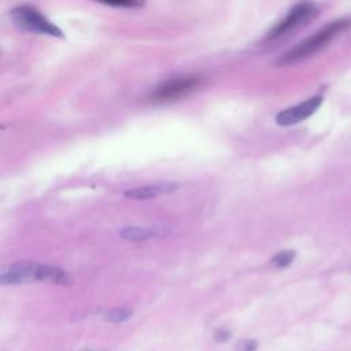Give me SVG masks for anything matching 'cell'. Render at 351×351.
Listing matches in <instances>:
<instances>
[{"instance_id":"cell-12","label":"cell","mask_w":351,"mask_h":351,"mask_svg":"<svg viewBox=\"0 0 351 351\" xmlns=\"http://www.w3.org/2000/svg\"><path fill=\"white\" fill-rule=\"evenodd\" d=\"M111 7H140L141 3H137V1H132V0H128V1H108L106 3Z\"/></svg>"},{"instance_id":"cell-14","label":"cell","mask_w":351,"mask_h":351,"mask_svg":"<svg viewBox=\"0 0 351 351\" xmlns=\"http://www.w3.org/2000/svg\"><path fill=\"white\" fill-rule=\"evenodd\" d=\"M85 351H89V350H85Z\"/></svg>"},{"instance_id":"cell-10","label":"cell","mask_w":351,"mask_h":351,"mask_svg":"<svg viewBox=\"0 0 351 351\" xmlns=\"http://www.w3.org/2000/svg\"><path fill=\"white\" fill-rule=\"evenodd\" d=\"M295 251L292 250H287V251H280L277 252L271 259H270V265L273 267H277V269H282V267H287L289 266L293 259H295Z\"/></svg>"},{"instance_id":"cell-3","label":"cell","mask_w":351,"mask_h":351,"mask_svg":"<svg viewBox=\"0 0 351 351\" xmlns=\"http://www.w3.org/2000/svg\"><path fill=\"white\" fill-rule=\"evenodd\" d=\"M11 18L14 23L29 32L48 34L52 37H63L62 30L53 25L49 19H47L37 8L32 5H19L11 11Z\"/></svg>"},{"instance_id":"cell-8","label":"cell","mask_w":351,"mask_h":351,"mask_svg":"<svg viewBox=\"0 0 351 351\" xmlns=\"http://www.w3.org/2000/svg\"><path fill=\"white\" fill-rule=\"evenodd\" d=\"M169 233L167 228L155 226V228H145V226H128L121 230V237L129 241H143L149 237H162Z\"/></svg>"},{"instance_id":"cell-4","label":"cell","mask_w":351,"mask_h":351,"mask_svg":"<svg viewBox=\"0 0 351 351\" xmlns=\"http://www.w3.org/2000/svg\"><path fill=\"white\" fill-rule=\"evenodd\" d=\"M200 84H202V78L199 75L177 77L156 86L154 92L149 95V100L158 101V103L177 100L196 90L200 86Z\"/></svg>"},{"instance_id":"cell-11","label":"cell","mask_w":351,"mask_h":351,"mask_svg":"<svg viewBox=\"0 0 351 351\" xmlns=\"http://www.w3.org/2000/svg\"><path fill=\"white\" fill-rule=\"evenodd\" d=\"M258 347V343L255 340H251V339H245V340H241L236 344L234 350L236 351H255Z\"/></svg>"},{"instance_id":"cell-5","label":"cell","mask_w":351,"mask_h":351,"mask_svg":"<svg viewBox=\"0 0 351 351\" xmlns=\"http://www.w3.org/2000/svg\"><path fill=\"white\" fill-rule=\"evenodd\" d=\"M317 12H318V8H317V5L314 3H300V4H296L288 12V15L271 29V32L269 33L267 37L270 40H273V38H277V37H280L282 34H287L288 32H292L298 26L306 23Z\"/></svg>"},{"instance_id":"cell-1","label":"cell","mask_w":351,"mask_h":351,"mask_svg":"<svg viewBox=\"0 0 351 351\" xmlns=\"http://www.w3.org/2000/svg\"><path fill=\"white\" fill-rule=\"evenodd\" d=\"M38 281L67 285L70 278L69 274L58 266L29 261L14 262L0 269V285H21Z\"/></svg>"},{"instance_id":"cell-13","label":"cell","mask_w":351,"mask_h":351,"mask_svg":"<svg viewBox=\"0 0 351 351\" xmlns=\"http://www.w3.org/2000/svg\"><path fill=\"white\" fill-rule=\"evenodd\" d=\"M229 337H230V335H229V332L225 330V329H219V330L215 333V340H217V341H226Z\"/></svg>"},{"instance_id":"cell-9","label":"cell","mask_w":351,"mask_h":351,"mask_svg":"<svg viewBox=\"0 0 351 351\" xmlns=\"http://www.w3.org/2000/svg\"><path fill=\"white\" fill-rule=\"evenodd\" d=\"M133 311L126 307H115L104 313V319L108 322H123L132 317Z\"/></svg>"},{"instance_id":"cell-7","label":"cell","mask_w":351,"mask_h":351,"mask_svg":"<svg viewBox=\"0 0 351 351\" xmlns=\"http://www.w3.org/2000/svg\"><path fill=\"white\" fill-rule=\"evenodd\" d=\"M178 184L176 182H165V184H155V185H144V186H137L128 189L123 195L128 199L132 200H145V199H152L158 195H165V193H171L178 189Z\"/></svg>"},{"instance_id":"cell-2","label":"cell","mask_w":351,"mask_h":351,"mask_svg":"<svg viewBox=\"0 0 351 351\" xmlns=\"http://www.w3.org/2000/svg\"><path fill=\"white\" fill-rule=\"evenodd\" d=\"M350 26H351V21H348V19H337V21L330 22L329 25H326L325 27L318 30L314 36L306 38L304 41L299 43V45H296L291 51L285 52L277 60V66H281V67L291 66L303 59L310 58L311 55H314L319 49H322L330 40L337 37L341 32L348 30Z\"/></svg>"},{"instance_id":"cell-6","label":"cell","mask_w":351,"mask_h":351,"mask_svg":"<svg viewBox=\"0 0 351 351\" xmlns=\"http://www.w3.org/2000/svg\"><path fill=\"white\" fill-rule=\"evenodd\" d=\"M321 103H322V97L314 96L307 99L303 103L288 107L276 115V123L280 126L296 125L304 121L306 118H308L310 115H313L317 111V108L321 106Z\"/></svg>"}]
</instances>
